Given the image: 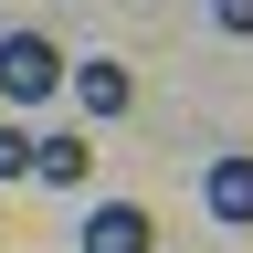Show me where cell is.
Wrapping results in <instances>:
<instances>
[{"label":"cell","mask_w":253,"mask_h":253,"mask_svg":"<svg viewBox=\"0 0 253 253\" xmlns=\"http://www.w3.org/2000/svg\"><path fill=\"white\" fill-rule=\"evenodd\" d=\"M0 95H11V116L63 95V53L42 42V32H0Z\"/></svg>","instance_id":"1"},{"label":"cell","mask_w":253,"mask_h":253,"mask_svg":"<svg viewBox=\"0 0 253 253\" xmlns=\"http://www.w3.org/2000/svg\"><path fill=\"white\" fill-rule=\"evenodd\" d=\"M63 95H74V106H84L95 126H116L126 106H137V74H126L116 53H95V63H74V74H63Z\"/></svg>","instance_id":"2"},{"label":"cell","mask_w":253,"mask_h":253,"mask_svg":"<svg viewBox=\"0 0 253 253\" xmlns=\"http://www.w3.org/2000/svg\"><path fill=\"white\" fill-rule=\"evenodd\" d=\"M201 201H211V221H221V232H253V158H243V148L201 169Z\"/></svg>","instance_id":"3"},{"label":"cell","mask_w":253,"mask_h":253,"mask_svg":"<svg viewBox=\"0 0 253 253\" xmlns=\"http://www.w3.org/2000/svg\"><path fill=\"white\" fill-rule=\"evenodd\" d=\"M84 253H158V221H148L137 201H95V221H84Z\"/></svg>","instance_id":"4"},{"label":"cell","mask_w":253,"mask_h":253,"mask_svg":"<svg viewBox=\"0 0 253 253\" xmlns=\"http://www.w3.org/2000/svg\"><path fill=\"white\" fill-rule=\"evenodd\" d=\"M32 179H53V190L95 179V137H74V126H53V137H32Z\"/></svg>","instance_id":"5"},{"label":"cell","mask_w":253,"mask_h":253,"mask_svg":"<svg viewBox=\"0 0 253 253\" xmlns=\"http://www.w3.org/2000/svg\"><path fill=\"white\" fill-rule=\"evenodd\" d=\"M0 179H32V126L0 116Z\"/></svg>","instance_id":"6"},{"label":"cell","mask_w":253,"mask_h":253,"mask_svg":"<svg viewBox=\"0 0 253 253\" xmlns=\"http://www.w3.org/2000/svg\"><path fill=\"white\" fill-rule=\"evenodd\" d=\"M211 21H221V32H243V42H253V0H211Z\"/></svg>","instance_id":"7"}]
</instances>
